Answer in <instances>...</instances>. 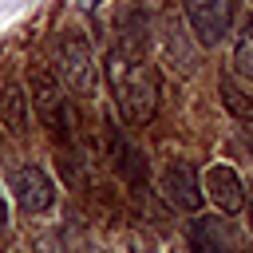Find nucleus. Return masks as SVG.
I'll return each instance as SVG.
<instances>
[{
	"mask_svg": "<svg viewBox=\"0 0 253 253\" xmlns=\"http://www.w3.org/2000/svg\"><path fill=\"white\" fill-rule=\"evenodd\" d=\"M107 79H111V91H115L123 119L134 126H146L154 119V107H158V75L146 63L142 43L130 40L126 47H119L107 59Z\"/></svg>",
	"mask_w": 253,
	"mask_h": 253,
	"instance_id": "1",
	"label": "nucleus"
},
{
	"mask_svg": "<svg viewBox=\"0 0 253 253\" xmlns=\"http://www.w3.org/2000/svg\"><path fill=\"white\" fill-rule=\"evenodd\" d=\"M55 55H59V75H63V83H67L75 95H95V51H91V43H87V36H83L79 28H67V32L59 36Z\"/></svg>",
	"mask_w": 253,
	"mask_h": 253,
	"instance_id": "2",
	"label": "nucleus"
},
{
	"mask_svg": "<svg viewBox=\"0 0 253 253\" xmlns=\"http://www.w3.org/2000/svg\"><path fill=\"white\" fill-rule=\"evenodd\" d=\"M186 237H190V253H241L245 249V233L237 221H229V213L194 217Z\"/></svg>",
	"mask_w": 253,
	"mask_h": 253,
	"instance_id": "3",
	"label": "nucleus"
},
{
	"mask_svg": "<svg viewBox=\"0 0 253 253\" xmlns=\"http://www.w3.org/2000/svg\"><path fill=\"white\" fill-rule=\"evenodd\" d=\"M158 182H162V198H166L174 210L194 213V210L202 206V186H198V174H194V166H190V162H182V158L166 162Z\"/></svg>",
	"mask_w": 253,
	"mask_h": 253,
	"instance_id": "4",
	"label": "nucleus"
},
{
	"mask_svg": "<svg viewBox=\"0 0 253 253\" xmlns=\"http://www.w3.org/2000/svg\"><path fill=\"white\" fill-rule=\"evenodd\" d=\"M12 194H16V202H20L24 213H43V210L55 202V186H51V178H47L40 166H32V162L12 170Z\"/></svg>",
	"mask_w": 253,
	"mask_h": 253,
	"instance_id": "5",
	"label": "nucleus"
},
{
	"mask_svg": "<svg viewBox=\"0 0 253 253\" xmlns=\"http://www.w3.org/2000/svg\"><path fill=\"white\" fill-rule=\"evenodd\" d=\"M32 99H36L40 119H43L55 134H67V130H71V111H67V103H63L59 83H55L47 71H32Z\"/></svg>",
	"mask_w": 253,
	"mask_h": 253,
	"instance_id": "6",
	"label": "nucleus"
},
{
	"mask_svg": "<svg viewBox=\"0 0 253 253\" xmlns=\"http://www.w3.org/2000/svg\"><path fill=\"white\" fill-rule=\"evenodd\" d=\"M182 8H186V20H190V28H194L202 47H213L225 36V28H229L225 0H182Z\"/></svg>",
	"mask_w": 253,
	"mask_h": 253,
	"instance_id": "7",
	"label": "nucleus"
},
{
	"mask_svg": "<svg viewBox=\"0 0 253 253\" xmlns=\"http://www.w3.org/2000/svg\"><path fill=\"white\" fill-rule=\"evenodd\" d=\"M206 194L217 202V210H221V213H237V210H245L241 178H237V170H233V166H225V162H213V166L206 170Z\"/></svg>",
	"mask_w": 253,
	"mask_h": 253,
	"instance_id": "8",
	"label": "nucleus"
},
{
	"mask_svg": "<svg viewBox=\"0 0 253 253\" xmlns=\"http://www.w3.org/2000/svg\"><path fill=\"white\" fill-rule=\"evenodd\" d=\"M0 119H4V126L12 134H24L28 130V95L20 87H8L0 95Z\"/></svg>",
	"mask_w": 253,
	"mask_h": 253,
	"instance_id": "9",
	"label": "nucleus"
},
{
	"mask_svg": "<svg viewBox=\"0 0 253 253\" xmlns=\"http://www.w3.org/2000/svg\"><path fill=\"white\" fill-rule=\"evenodd\" d=\"M221 103L229 107V115H237V119L253 123V95H249L233 75H221Z\"/></svg>",
	"mask_w": 253,
	"mask_h": 253,
	"instance_id": "10",
	"label": "nucleus"
},
{
	"mask_svg": "<svg viewBox=\"0 0 253 253\" xmlns=\"http://www.w3.org/2000/svg\"><path fill=\"white\" fill-rule=\"evenodd\" d=\"M233 63H237V75L253 79V16L245 20L241 36H237V51H233Z\"/></svg>",
	"mask_w": 253,
	"mask_h": 253,
	"instance_id": "11",
	"label": "nucleus"
},
{
	"mask_svg": "<svg viewBox=\"0 0 253 253\" xmlns=\"http://www.w3.org/2000/svg\"><path fill=\"white\" fill-rule=\"evenodd\" d=\"M95 4H103V0H79V8H95Z\"/></svg>",
	"mask_w": 253,
	"mask_h": 253,
	"instance_id": "12",
	"label": "nucleus"
},
{
	"mask_svg": "<svg viewBox=\"0 0 253 253\" xmlns=\"http://www.w3.org/2000/svg\"><path fill=\"white\" fill-rule=\"evenodd\" d=\"M241 253H253V249H241Z\"/></svg>",
	"mask_w": 253,
	"mask_h": 253,
	"instance_id": "13",
	"label": "nucleus"
},
{
	"mask_svg": "<svg viewBox=\"0 0 253 253\" xmlns=\"http://www.w3.org/2000/svg\"><path fill=\"white\" fill-rule=\"evenodd\" d=\"M249 213H253V206H249Z\"/></svg>",
	"mask_w": 253,
	"mask_h": 253,
	"instance_id": "14",
	"label": "nucleus"
}]
</instances>
